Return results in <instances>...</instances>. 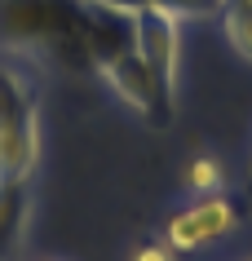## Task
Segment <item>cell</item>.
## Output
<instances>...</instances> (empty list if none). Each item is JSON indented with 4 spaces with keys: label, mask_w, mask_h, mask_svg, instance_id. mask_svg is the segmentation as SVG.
Returning a JSON list of instances; mask_svg holds the SVG:
<instances>
[{
    "label": "cell",
    "mask_w": 252,
    "mask_h": 261,
    "mask_svg": "<svg viewBox=\"0 0 252 261\" xmlns=\"http://www.w3.org/2000/svg\"><path fill=\"white\" fill-rule=\"evenodd\" d=\"M40 164V75L31 54L0 49V181H27Z\"/></svg>",
    "instance_id": "obj_1"
},
{
    "label": "cell",
    "mask_w": 252,
    "mask_h": 261,
    "mask_svg": "<svg viewBox=\"0 0 252 261\" xmlns=\"http://www.w3.org/2000/svg\"><path fill=\"white\" fill-rule=\"evenodd\" d=\"M239 221H243V204L235 195H190V204L164 221V244L173 252H199V248L226 239L230 230H239Z\"/></svg>",
    "instance_id": "obj_2"
},
{
    "label": "cell",
    "mask_w": 252,
    "mask_h": 261,
    "mask_svg": "<svg viewBox=\"0 0 252 261\" xmlns=\"http://www.w3.org/2000/svg\"><path fill=\"white\" fill-rule=\"evenodd\" d=\"M133 49L159 75V84L168 93H177V80H182V18L164 14V9H142L133 18Z\"/></svg>",
    "instance_id": "obj_3"
},
{
    "label": "cell",
    "mask_w": 252,
    "mask_h": 261,
    "mask_svg": "<svg viewBox=\"0 0 252 261\" xmlns=\"http://www.w3.org/2000/svg\"><path fill=\"white\" fill-rule=\"evenodd\" d=\"M221 36L243 62H252V0H226L221 5Z\"/></svg>",
    "instance_id": "obj_4"
},
{
    "label": "cell",
    "mask_w": 252,
    "mask_h": 261,
    "mask_svg": "<svg viewBox=\"0 0 252 261\" xmlns=\"http://www.w3.org/2000/svg\"><path fill=\"white\" fill-rule=\"evenodd\" d=\"M182 186L190 195H217V191H226V164L217 160V155H195V160L186 164V173H182Z\"/></svg>",
    "instance_id": "obj_5"
},
{
    "label": "cell",
    "mask_w": 252,
    "mask_h": 261,
    "mask_svg": "<svg viewBox=\"0 0 252 261\" xmlns=\"http://www.w3.org/2000/svg\"><path fill=\"white\" fill-rule=\"evenodd\" d=\"M226 0H151V9H164V14L182 18V22H204V18H217Z\"/></svg>",
    "instance_id": "obj_6"
},
{
    "label": "cell",
    "mask_w": 252,
    "mask_h": 261,
    "mask_svg": "<svg viewBox=\"0 0 252 261\" xmlns=\"http://www.w3.org/2000/svg\"><path fill=\"white\" fill-rule=\"evenodd\" d=\"M80 5L102 9V14H115V18H128V22H133L142 9H151V0H80Z\"/></svg>",
    "instance_id": "obj_7"
},
{
    "label": "cell",
    "mask_w": 252,
    "mask_h": 261,
    "mask_svg": "<svg viewBox=\"0 0 252 261\" xmlns=\"http://www.w3.org/2000/svg\"><path fill=\"white\" fill-rule=\"evenodd\" d=\"M173 257H177V252H173L164 239H146V244L133 248V257H128V261H173Z\"/></svg>",
    "instance_id": "obj_8"
},
{
    "label": "cell",
    "mask_w": 252,
    "mask_h": 261,
    "mask_svg": "<svg viewBox=\"0 0 252 261\" xmlns=\"http://www.w3.org/2000/svg\"><path fill=\"white\" fill-rule=\"evenodd\" d=\"M248 191H252V155H248Z\"/></svg>",
    "instance_id": "obj_9"
}]
</instances>
